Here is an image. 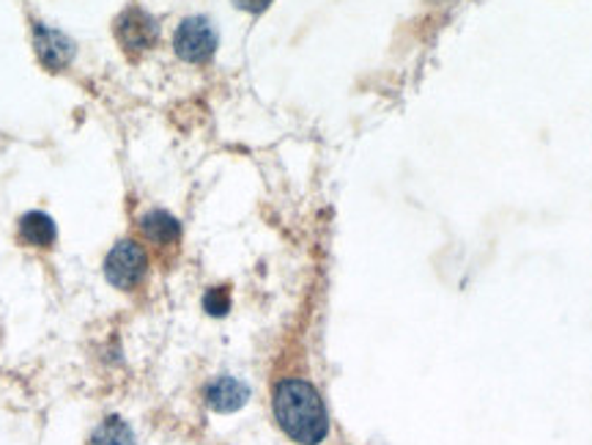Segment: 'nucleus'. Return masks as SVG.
Instances as JSON below:
<instances>
[{"label": "nucleus", "mask_w": 592, "mask_h": 445, "mask_svg": "<svg viewBox=\"0 0 592 445\" xmlns=\"http://www.w3.org/2000/svg\"><path fill=\"white\" fill-rule=\"evenodd\" d=\"M274 421L280 430L299 445H319L330 435V415H326L324 399L308 380L278 382L274 387Z\"/></svg>", "instance_id": "obj_1"}, {"label": "nucleus", "mask_w": 592, "mask_h": 445, "mask_svg": "<svg viewBox=\"0 0 592 445\" xmlns=\"http://www.w3.org/2000/svg\"><path fill=\"white\" fill-rule=\"evenodd\" d=\"M217 44H220L217 28L206 17H187L176 28L174 50L178 59L187 61V64H206V61H211L217 53Z\"/></svg>", "instance_id": "obj_2"}, {"label": "nucleus", "mask_w": 592, "mask_h": 445, "mask_svg": "<svg viewBox=\"0 0 592 445\" xmlns=\"http://www.w3.org/2000/svg\"><path fill=\"white\" fill-rule=\"evenodd\" d=\"M146 272L148 256L143 245H137L135 239H121V242L113 245V250L105 259V278L113 287L121 289V292L135 289L146 278Z\"/></svg>", "instance_id": "obj_3"}, {"label": "nucleus", "mask_w": 592, "mask_h": 445, "mask_svg": "<svg viewBox=\"0 0 592 445\" xmlns=\"http://www.w3.org/2000/svg\"><path fill=\"white\" fill-rule=\"evenodd\" d=\"M116 39L124 48V53L137 55L146 53L157 44L159 39V25L152 14L141 9V6H129L126 11H121L116 20Z\"/></svg>", "instance_id": "obj_4"}, {"label": "nucleus", "mask_w": 592, "mask_h": 445, "mask_svg": "<svg viewBox=\"0 0 592 445\" xmlns=\"http://www.w3.org/2000/svg\"><path fill=\"white\" fill-rule=\"evenodd\" d=\"M33 44H37V59L42 61L44 70L61 72L72 64L74 42L66 33L53 31V28L37 22V25H33Z\"/></svg>", "instance_id": "obj_5"}, {"label": "nucleus", "mask_w": 592, "mask_h": 445, "mask_svg": "<svg viewBox=\"0 0 592 445\" xmlns=\"http://www.w3.org/2000/svg\"><path fill=\"white\" fill-rule=\"evenodd\" d=\"M250 399V387L237 376H217L215 382H209L206 387V404L215 413H237Z\"/></svg>", "instance_id": "obj_6"}, {"label": "nucleus", "mask_w": 592, "mask_h": 445, "mask_svg": "<svg viewBox=\"0 0 592 445\" xmlns=\"http://www.w3.org/2000/svg\"><path fill=\"white\" fill-rule=\"evenodd\" d=\"M141 231L148 242L154 245H174L181 237V222H178L170 213L163 209H154V213L143 215L141 218Z\"/></svg>", "instance_id": "obj_7"}, {"label": "nucleus", "mask_w": 592, "mask_h": 445, "mask_svg": "<svg viewBox=\"0 0 592 445\" xmlns=\"http://www.w3.org/2000/svg\"><path fill=\"white\" fill-rule=\"evenodd\" d=\"M20 237L31 248H50L59 237V231H55V222L50 215L28 213L20 218Z\"/></svg>", "instance_id": "obj_8"}, {"label": "nucleus", "mask_w": 592, "mask_h": 445, "mask_svg": "<svg viewBox=\"0 0 592 445\" xmlns=\"http://www.w3.org/2000/svg\"><path fill=\"white\" fill-rule=\"evenodd\" d=\"M91 445H135V435H132L126 421L111 415V418H105L96 426L94 435H91Z\"/></svg>", "instance_id": "obj_9"}, {"label": "nucleus", "mask_w": 592, "mask_h": 445, "mask_svg": "<svg viewBox=\"0 0 592 445\" xmlns=\"http://www.w3.org/2000/svg\"><path fill=\"white\" fill-rule=\"evenodd\" d=\"M204 308L209 317H226L231 311V292L226 287H215L209 289L204 297Z\"/></svg>", "instance_id": "obj_10"}, {"label": "nucleus", "mask_w": 592, "mask_h": 445, "mask_svg": "<svg viewBox=\"0 0 592 445\" xmlns=\"http://www.w3.org/2000/svg\"><path fill=\"white\" fill-rule=\"evenodd\" d=\"M241 11H250V14H261V11L269 9L272 0H233Z\"/></svg>", "instance_id": "obj_11"}]
</instances>
